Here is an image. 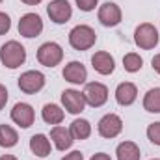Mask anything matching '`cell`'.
<instances>
[{"label": "cell", "mask_w": 160, "mask_h": 160, "mask_svg": "<svg viewBox=\"0 0 160 160\" xmlns=\"http://www.w3.org/2000/svg\"><path fill=\"white\" fill-rule=\"evenodd\" d=\"M151 160H160V158H151Z\"/></svg>", "instance_id": "obj_33"}, {"label": "cell", "mask_w": 160, "mask_h": 160, "mask_svg": "<svg viewBox=\"0 0 160 160\" xmlns=\"http://www.w3.org/2000/svg\"><path fill=\"white\" fill-rule=\"evenodd\" d=\"M50 138H52V143H54V147L58 151L69 149L73 145V142H75L71 132H69V128H65V127H54L50 130Z\"/></svg>", "instance_id": "obj_16"}, {"label": "cell", "mask_w": 160, "mask_h": 160, "mask_svg": "<svg viewBox=\"0 0 160 160\" xmlns=\"http://www.w3.org/2000/svg\"><path fill=\"white\" fill-rule=\"evenodd\" d=\"M9 28H11V19H9L6 13H2V11H0V36L8 34V32H9Z\"/></svg>", "instance_id": "obj_25"}, {"label": "cell", "mask_w": 160, "mask_h": 160, "mask_svg": "<svg viewBox=\"0 0 160 160\" xmlns=\"http://www.w3.org/2000/svg\"><path fill=\"white\" fill-rule=\"evenodd\" d=\"M118 160H140L142 153H140V147L134 143V142H121L118 145Z\"/></svg>", "instance_id": "obj_18"}, {"label": "cell", "mask_w": 160, "mask_h": 160, "mask_svg": "<svg viewBox=\"0 0 160 160\" xmlns=\"http://www.w3.org/2000/svg\"><path fill=\"white\" fill-rule=\"evenodd\" d=\"M89 160H112V158H110V155H106V153H97V155H93Z\"/></svg>", "instance_id": "obj_30"}, {"label": "cell", "mask_w": 160, "mask_h": 160, "mask_svg": "<svg viewBox=\"0 0 160 160\" xmlns=\"http://www.w3.org/2000/svg\"><path fill=\"white\" fill-rule=\"evenodd\" d=\"M91 65H93V69H95L99 75H112L114 69H116L114 58H112L108 52H104V50L95 52V54L91 56Z\"/></svg>", "instance_id": "obj_13"}, {"label": "cell", "mask_w": 160, "mask_h": 160, "mask_svg": "<svg viewBox=\"0 0 160 160\" xmlns=\"http://www.w3.org/2000/svg\"><path fill=\"white\" fill-rule=\"evenodd\" d=\"M147 138L151 140V143L160 145V123H151L147 128Z\"/></svg>", "instance_id": "obj_24"}, {"label": "cell", "mask_w": 160, "mask_h": 160, "mask_svg": "<svg viewBox=\"0 0 160 160\" xmlns=\"http://www.w3.org/2000/svg\"><path fill=\"white\" fill-rule=\"evenodd\" d=\"M63 78L71 84H84L88 78V71L86 67L80 63V62H69L65 67H63Z\"/></svg>", "instance_id": "obj_14"}, {"label": "cell", "mask_w": 160, "mask_h": 160, "mask_svg": "<svg viewBox=\"0 0 160 160\" xmlns=\"http://www.w3.org/2000/svg\"><path fill=\"white\" fill-rule=\"evenodd\" d=\"M45 86V75L39 71H26L19 77V88L21 91L32 95V93H38L43 89Z\"/></svg>", "instance_id": "obj_8"}, {"label": "cell", "mask_w": 160, "mask_h": 160, "mask_svg": "<svg viewBox=\"0 0 160 160\" xmlns=\"http://www.w3.org/2000/svg\"><path fill=\"white\" fill-rule=\"evenodd\" d=\"M99 21L102 26H118L121 22V9L116 2H104L99 8Z\"/></svg>", "instance_id": "obj_12"}, {"label": "cell", "mask_w": 160, "mask_h": 160, "mask_svg": "<svg viewBox=\"0 0 160 160\" xmlns=\"http://www.w3.org/2000/svg\"><path fill=\"white\" fill-rule=\"evenodd\" d=\"M41 116H43V121L48 123V125H60L63 121V110L58 106V104H45L43 110H41Z\"/></svg>", "instance_id": "obj_19"}, {"label": "cell", "mask_w": 160, "mask_h": 160, "mask_svg": "<svg viewBox=\"0 0 160 160\" xmlns=\"http://www.w3.org/2000/svg\"><path fill=\"white\" fill-rule=\"evenodd\" d=\"M63 60V50L58 43L54 41H48V43H43L39 48H38V62L45 67H56L60 65Z\"/></svg>", "instance_id": "obj_3"}, {"label": "cell", "mask_w": 160, "mask_h": 160, "mask_svg": "<svg viewBox=\"0 0 160 160\" xmlns=\"http://www.w3.org/2000/svg\"><path fill=\"white\" fill-rule=\"evenodd\" d=\"M6 102H8V89L0 84V110L6 106Z\"/></svg>", "instance_id": "obj_27"}, {"label": "cell", "mask_w": 160, "mask_h": 160, "mask_svg": "<svg viewBox=\"0 0 160 160\" xmlns=\"http://www.w3.org/2000/svg\"><path fill=\"white\" fill-rule=\"evenodd\" d=\"M21 2H24V4H28V6H36V4H39L43 0H21Z\"/></svg>", "instance_id": "obj_31"}, {"label": "cell", "mask_w": 160, "mask_h": 160, "mask_svg": "<svg viewBox=\"0 0 160 160\" xmlns=\"http://www.w3.org/2000/svg\"><path fill=\"white\" fill-rule=\"evenodd\" d=\"M97 128H99V134H101L102 138H108V140H110V138H116L118 134H121V130H123V121H121V118L116 116V114H106L104 118H101Z\"/></svg>", "instance_id": "obj_9"}, {"label": "cell", "mask_w": 160, "mask_h": 160, "mask_svg": "<svg viewBox=\"0 0 160 160\" xmlns=\"http://www.w3.org/2000/svg\"><path fill=\"white\" fill-rule=\"evenodd\" d=\"M36 119V114H34V108L28 104V102H17L11 110V121L17 123L21 128H28L34 125Z\"/></svg>", "instance_id": "obj_11"}, {"label": "cell", "mask_w": 160, "mask_h": 160, "mask_svg": "<svg viewBox=\"0 0 160 160\" xmlns=\"http://www.w3.org/2000/svg\"><path fill=\"white\" fill-rule=\"evenodd\" d=\"M62 160H84V155L80 153V151H73V153H69V155H65Z\"/></svg>", "instance_id": "obj_28"}, {"label": "cell", "mask_w": 160, "mask_h": 160, "mask_svg": "<svg viewBox=\"0 0 160 160\" xmlns=\"http://www.w3.org/2000/svg\"><path fill=\"white\" fill-rule=\"evenodd\" d=\"M151 65H153V69H155V71L160 75V54H157V56L151 60Z\"/></svg>", "instance_id": "obj_29"}, {"label": "cell", "mask_w": 160, "mask_h": 160, "mask_svg": "<svg viewBox=\"0 0 160 160\" xmlns=\"http://www.w3.org/2000/svg\"><path fill=\"white\" fill-rule=\"evenodd\" d=\"M69 132H71L73 140L82 142V140L89 138V134H91V125H89L88 119H75L71 123V127H69Z\"/></svg>", "instance_id": "obj_20"}, {"label": "cell", "mask_w": 160, "mask_h": 160, "mask_svg": "<svg viewBox=\"0 0 160 160\" xmlns=\"http://www.w3.org/2000/svg\"><path fill=\"white\" fill-rule=\"evenodd\" d=\"M62 104H63V108L69 112V114H73V116H77V114H82L84 112V108H86V99H84V95L77 91V89H65L63 93H62Z\"/></svg>", "instance_id": "obj_10"}, {"label": "cell", "mask_w": 160, "mask_h": 160, "mask_svg": "<svg viewBox=\"0 0 160 160\" xmlns=\"http://www.w3.org/2000/svg\"><path fill=\"white\" fill-rule=\"evenodd\" d=\"M0 2H2V0H0Z\"/></svg>", "instance_id": "obj_34"}, {"label": "cell", "mask_w": 160, "mask_h": 160, "mask_svg": "<svg viewBox=\"0 0 160 160\" xmlns=\"http://www.w3.org/2000/svg\"><path fill=\"white\" fill-rule=\"evenodd\" d=\"M142 65H143V60H142L140 54H136V52L125 54V58H123V67H125V71H128V73H138V71L142 69Z\"/></svg>", "instance_id": "obj_23"}, {"label": "cell", "mask_w": 160, "mask_h": 160, "mask_svg": "<svg viewBox=\"0 0 160 160\" xmlns=\"http://www.w3.org/2000/svg\"><path fill=\"white\" fill-rule=\"evenodd\" d=\"M17 142H19V134L15 132V128L9 125H0V147L9 149L15 147Z\"/></svg>", "instance_id": "obj_21"}, {"label": "cell", "mask_w": 160, "mask_h": 160, "mask_svg": "<svg viewBox=\"0 0 160 160\" xmlns=\"http://www.w3.org/2000/svg\"><path fill=\"white\" fill-rule=\"evenodd\" d=\"M30 151L36 155V157H48L50 155V142L45 134H34L30 138Z\"/></svg>", "instance_id": "obj_17"}, {"label": "cell", "mask_w": 160, "mask_h": 160, "mask_svg": "<svg viewBox=\"0 0 160 160\" xmlns=\"http://www.w3.org/2000/svg\"><path fill=\"white\" fill-rule=\"evenodd\" d=\"M143 108L151 114H160V88H153L145 93Z\"/></svg>", "instance_id": "obj_22"}, {"label": "cell", "mask_w": 160, "mask_h": 160, "mask_svg": "<svg viewBox=\"0 0 160 160\" xmlns=\"http://www.w3.org/2000/svg\"><path fill=\"white\" fill-rule=\"evenodd\" d=\"M47 13L52 22L65 24L73 15V8L67 0H50V4L47 6Z\"/></svg>", "instance_id": "obj_7"}, {"label": "cell", "mask_w": 160, "mask_h": 160, "mask_svg": "<svg viewBox=\"0 0 160 160\" xmlns=\"http://www.w3.org/2000/svg\"><path fill=\"white\" fill-rule=\"evenodd\" d=\"M158 30L151 24V22H143L136 28L134 32V43L143 48V50H149V48H155L158 45Z\"/></svg>", "instance_id": "obj_4"}, {"label": "cell", "mask_w": 160, "mask_h": 160, "mask_svg": "<svg viewBox=\"0 0 160 160\" xmlns=\"http://www.w3.org/2000/svg\"><path fill=\"white\" fill-rule=\"evenodd\" d=\"M82 95L86 99V104H89L93 108H99L108 101V88L101 82H89V84H86Z\"/></svg>", "instance_id": "obj_5"}, {"label": "cell", "mask_w": 160, "mask_h": 160, "mask_svg": "<svg viewBox=\"0 0 160 160\" xmlns=\"http://www.w3.org/2000/svg\"><path fill=\"white\" fill-rule=\"evenodd\" d=\"M95 41H97V34L88 24H78L69 32V45L75 50H88L95 45Z\"/></svg>", "instance_id": "obj_2"}, {"label": "cell", "mask_w": 160, "mask_h": 160, "mask_svg": "<svg viewBox=\"0 0 160 160\" xmlns=\"http://www.w3.org/2000/svg\"><path fill=\"white\" fill-rule=\"evenodd\" d=\"M41 32H43V21L38 13H26L21 17L19 21V34L22 38H38Z\"/></svg>", "instance_id": "obj_6"}, {"label": "cell", "mask_w": 160, "mask_h": 160, "mask_svg": "<svg viewBox=\"0 0 160 160\" xmlns=\"http://www.w3.org/2000/svg\"><path fill=\"white\" fill-rule=\"evenodd\" d=\"M0 160H17V158H15L13 155H2V157H0Z\"/></svg>", "instance_id": "obj_32"}, {"label": "cell", "mask_w": 160, "mask_h": 160, "mask_svg": "<svg viewBox=\"0 0 160 160\" xmlns=\"http://www.w3.org/2000/svg\"><path fill=\"white\" fill-rule=\"evenodd\" d=\"M0 62L8 69H17L26 62V50L19 41H8L0 48Z\"/></svg>", "instance_id": "obj_1"}, {"label": "cell", "mask_w": 160, "mask_h": 160, "mask_svg": "<svg viewBox=\"0 0 160 160\" xmlns=\"http://www.w3.org/2000/svg\"><path fill=\"white\" fill-rule=\"evenodd\" d=\"M75 2H77V6L82 11H93L99 0H75Z\"/></svg>", "instance_id": "obj_26"}, {"label": "cell", "mask_w": 160, "mask_h": 160, "mask_svg": "<svg viewBox=\"0 0 160 160\" xmlns=\"http://www.w3.org/2000/svg\"><path fill=\"white\" fill-rule=\"evenodd\" d=\"M138 97V88L132 82H121L116 88V101L121 106H130Z\"/></svg>", "instance_id": "obj_15"}]
</instances>
